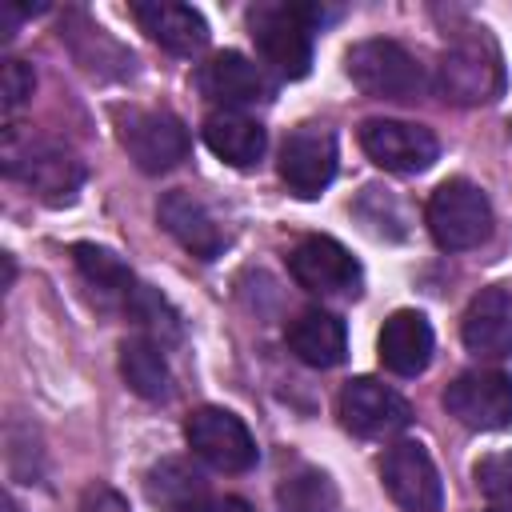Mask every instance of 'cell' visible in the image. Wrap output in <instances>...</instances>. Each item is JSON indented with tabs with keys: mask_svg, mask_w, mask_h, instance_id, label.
Instances as JSON below:
<instances>
[{
	"mask_svg": "<svg viewBox=\"0 0 512 512\" xmlns=\"http://www.w3.org/2000/svg\"><path fill=\"white\" fill-rule=\"evenodd\" d=\"M80 512H128L124 496L108 484H88L84 496H80Z\"/></svg>",
	"mask_w": 512,
	"mask_h": 512,
	"instance_id": "obj_28",
	"label": "cell"
},
{
	"mask_svg": "<svg viewBox=\"0 0 512 512\" xmlns=\"http://www.w3.org/2000/svg\"><path fill=\"white\" fill-rule=\"evenodd\" d=\"M120 144L140 172H172L188 156V128L160 108H128L116 116Z\"/></svg>",
	"mask_w": 512,
	"mask_h": 512,
	"instance_id": "obj_6",
	"label": "cell"
},
{
	"mask_svg": "<svg viewBox=\"0 0 512 512\" xmlns=\"http://www.w3.org/2000/svg\"><path fill=\"white\" fill-rule=\"evenodd\" d=\"M288 272L300 288H308L316 296H352V292H360V264L332 236H304L288 252Z\"/></svg>",
	"mask_w": 512,
	"mask_h": 512,
	"instance_id": "obj_10",
	"label": "cell"
},
{
	"mask_svg": "<svg viewBox=\"0 0 512 512\" xmlns=\"http://www.w3.org/2000/svg\"><path fill=\"white\" fill-rule=\"evenodd\" d=\"M292 356L308 368H336L348 352V332H344V320L336 312H324V308H308L300 312L288 332H284Z\"/></svg>",
	"mask_w": 512,
	"mask_h": 512,
	"instance_id": "obj_19",
	"label": "cell"
},
{
	"mask_svg": "<svg viewBox=\"0 0 512 512\" xmlns=\"http://www.w3.org/2000/svg\"><path fill=\"white\" fill-rule=\"evenodd\" d=\"M32 88H36V72H32V64H24V60L8 56V60H4V68H0V96H4V112H16V108L32 96Z\"/></svg>",
	"mask_w": 512,
	"mask_h": 512,
	"instance_id": "obj_27",
	"label": "cell"
},
{
	"mask_svg": "<svg viewBox=\"0 0 512 512\" xmlns=\"http://www.w3.org/2000/svg\"><path fill=\"white\" fill-rule=\"evenodd\" d=\"M476 488L488 496L492 508H508L512 512V452H492L476 464Z\"/></svg>",
	"mask_w": 512,
	"mask_h": 512,
	"instance_id": "obj_26",
	"label": "cell"
},
{
	"mask_svg": "<svg viewBox=\"0 0 512 512\" xmlns=\"http://www.w3.org/2000/svg\"><path fill=\"white\" fill-rule=\"evenodd\" d=\"M360 148L384 172H424L436 160V136L412 120H364Z\"/></svg>",
	"mask_w": 512,
	"mask_h": 512,
	"instance_id": "obj_13",
	"label": "cell"
},
{
	"mask_svg": "<svg viewBox=\"0 0 512 512\" xmlns=\"http://www.w3.org/2000/svg\"><path fill=\"white\" fill-rule=\"evenodd\" d=\"M336 416H340V424L348 432L372 440V436H392V432L408 428L412 408L396 388H388V384H380L372 376H356V380H348L340 388Z\"/></svg>",
	"mask_w": 512,
	"mask_h": 512,
	"instance_id": "obj_11",
	"label": "cell"
},
{
	"mask_svg": "<svg viewBox=\"0 0 512 512\" xmlns=\"http://www.w3.org/2000/svg\"><path fill=\"white\" fill-rule=\"evenodd\" d=\"M436 92L460 108L496 100L504 92V64H500L496 44L472 32V36H460L452 48H444L440 68H436Z\"/></svg>",
	"mask_w": 512,
	"mask_h": 512,
	"instance_id": "obj_3",
	"label": "cell"
},
{
	"mask_svg": "<svg viewBox=\"0 0 512 512\" xmlns=\"http://www.w3.org/2000/svg\"><path fill=\"white\" fill-rule=\"evenodd\" d=\"M196 88L204 100L220 104V112H240L244 104H260L272 96V80L244 52H216L196 72Z\"/></svg>",
	"mask_w": 512,
	"mask_h": 512,
	"instance_id": "obj_14",
	"label": "cell"
},
{
	"mask_svg": "<svg viewBox=\"0 0 512 512\" xmlns=\"http://www.w3.org/2000/svg\"><path fill=\"white\" fill-rule=\"evenodd\" d=\"M464 348L480 360H508L512 356V292L508 288H484L472 296L464 320H460Z\"/></svg>",
	"mask_w": 512,
	"mask_h": 512,
	"instance_id": "obj_16",
	"label": "cell"
},
{
	"mask_svg": "<svg viewBox=\"0 0 512 512\" xmlns=\"http://www.w3.org/2000/svg\"><path fill=\"white\" fill-rule=\"evenodd\" d=\"M136 24L168 52L176 56H196L208 44V24L192 4H176V0H144L132 4Z\"/></svg>",
	"mask_w": 512,
	"mask_h": 512,
	"instance_id": "obj_17",
	"label": "cell"
},
{
	"mask_svg": "<svg viewBox=\"0 0 512 512\" xmlns=\"http://www.w3.org/2000/svg\"><path fill=\"white\" fill-rule=\"evenodd\" d=\"M432 360V324L424 312L400 308L380 328V364L396 376H420Z\"/></svg>",
	"mask_w": 512,
	"mask_h": 512,
	"instance_id": "obj_18",
	"label": "cell"
},
{
	"mask_svg": "<svg viewBox=\"0 0 512 512\" xmlns=\"http://www.w3.org/2000/svg\"><path fill=\"white\" fill-rule=\"evenodd\" d=\"M336 176V136L324 124H300L280 148V180L300 200L320 196Z\"/></svg>",
	"mask_w": 512,
	"mask_h": 512,
	"instance_id": "obj_12",
	"label": "cell"
},
{
	"mask_svg": "<svg viewBox=\"0 0 512 512\" xmlns=\"http://www.w3.org/2000/svg\"><path fill=\"white\" fill-rule=\"evenodd\" d=\"M184 440H188V448H192L204 464H212L216 472H248V468H256V460H260V448H256L248 424H244L236 412L216 408V404H204V408H196V412L188 416Z\"/></svg>",
	"mask_w": 512,
	"mask_h": 512,
	"instance_id": "obj_7",
	"label": "cell"
},
{
	"mask_svg": "<svg viewBox=\"0 0 512 512\" xmlns=\"http://www.w3.org/2000/svg\"><path fill=\"white\" fill-rule=\"evenodd\" d=\"M144 488L160 512H212L216 504L208 492V480L180 456H164L160 464H152Z\"/></svg>",
	"mask_w": 512,
	"mask_h": 512,
	"instance_id": "obj_20",
	"label": "cell"
},
{
	"mask_svg": "<svg viewBox=\"0 0 512 512\" xmlns=\"http://www.w3.org/2000/svg\"><path fill=\"white\" fill-rule=\"evenodd\" d=\"M120 376L144 400H168V392H172L164 344H156L152 336H128L120 344Z\"/></svg>",
	"mask_w": 512,
	"mask_h": 512,
	"instance_id": "obj_22",
	"label": "cell"
},
{
	"mask_svg": "<svg viewBox=\"0 0 512 512\" xmlns=\"http://www.w3.org/2000/svg\"><path fill=\"white\" fill-rule=\"evenodd\" d=\"M204 144L224 160V164H232V168H252L260 156H264V148H268V132L252 120V116H244V112H212L208 120H204Z\"/></svg>",
	"mask_w": 512,
	"mask_h": 512,
	"instance_id": "obj_21",
	"label": "cell"
},
{
	"mask_svg": "<svg viewBox=\"0 0 512 512\" xmlns=\"http://www.w3.org/2000/svg\"><path fill=\"white\" fill-rule=\"evenodd\" d=\"M212 512H256V508L248 500H240V496H224V500L212 504Z\"/></svg>",
	"mask_w": 512,
	"mask_h": 512,
	"instance_id": "obj_29",
	"label": "cell"
},
{
	"mask_svg": "<svg viewBox=\"0 0 512 512\" xmlns=\"http://www.w3.org/2000/svg\"><path fill=\"white\" fill-rule=\"evenodd\" d=\"M444 408L476 432H496L512 424V376L496 368H472L460 372L444 388Z\"/></svg>",
	"mask_w": 512,
	"mask_h": 512,
	"instance_id": "obj_8",
	"label": "cell"
},
{
	"mask_svg": "<svg viewBox=\"0 0 512 512\" xmlns=\"http://www.w3.org/2000/svg\"><path fill=\"white\" fill-rule=\"evenodd\" d=\"M380 480H384V492L404 512H440V504H444L440 472H436L428 448L416 444V440H400L384 452Z\"/></svg>",
	"mask_w": 512,
	"mask_h": 512,
	"instance_id": "obj_9",
	"label": "cell"
},
{
	"mask_svg": "<svg viewBox=\"0 0 512 512\" xmlns=\"http://www.w3.org/2000/svg\"><path fill=\"white\" fill-rule=\"evenodd\" d=\"M72 256H76V268H80V276H84V284L104 300V304H128V296L136 292V276H132V268L116 256V252H108V248H100V244H76L72 248Z\"/></svg>",
	"mask_w": 512,
	"mask_h": 512,
	"instance_id": "obj_23",
	"label": "cell"
},
{
	"mask_svg": "<svg viewBox=\"0 0 512 512\" xmlns=\"http://www.w3.org/2000/svg\"><path fill=\"white\" fill-rule=\"evenodd\" d=\"M280 508L284 512H336V488L324 472L304 468L280 484Z\"/></svg>",
	"mask_w": 512,
	"mask_h": 512,
	"instance_id": "obj_25",
	"label": "cell"
},
{
	"mask_svg": "<svg viewBox=\"0 0 512 512\" xmlns=\"http://www.w3.org/2000/svg\"><path fill=\"white\" fill-rule=\"evenodd\" d=\"M156 216H160L164 232H168L180 248H188L192 256L216 260V256L224 252V232H220L216 216L208 212V204H204L200 196H192V192H184V188H172V192L160 196Z\"/></svg>",
	"mask_w": 512,
	"mask_h": 512,
	"instance_id": "obj_15",
	"label": "cell"
},
{
	"mask_svg": "<svg viewBox=\"0 0 512 512\" xmlns=\"http://www.w3.org/2000/svg\"><path fill=\"white\" fill-rule=\"evenodd\" d=\"M344 72L364 96L376 100H416L428 88L424 64L396 40H360L344 56Z\"/></svg>",
	"mask_w": 512,
	"mask_h": 512,
	"instance_id": "obj_2",
	"label": "cell"
},
{
	"mask_svg": "<svg viewBox=\"0 0 512 512\" xmlns=\"http://www.w3.org/2000/svg\"><path fill=\"white\" fill-rule=\"evenodd\" d=\"M428 232L444 252H468L492 232V204L480 184L452 176L428 196Z\"/></svg>",
	"mask_w": 512,
	"mask_h": 512,
	"instance_id": "obj_4",
	"label": "cell"
},
{
	"mask_svg": "<svg viewBox=\"0 0 512 512\" xmlns=\"http://www.w3.org/2000/svg\"><path fill=\"white\" fill-rule=\"evenodd\" d=\"M0 164H4V176L20 180L24 188H32L48 204L72 200L80 192V184H84V164H80L76 152H68L64 144H56L48 136L24 132L16 124L4 128Z\"/></svg>",
	"mask_w": 512,
	"mask_h": 512,
	"instance_id": "obj_1",
	"label": "cell"
},
{
	"mask_svg": "<svg viewBox=\"0 0 512 512\" xmlns=\"http://www.w3.org/2000/svg\"><path fill=\"white\" fill-rule=\"evenodd\" d=\"M248 32L260 56L284 76L300 80L312 68V24L300 4H260L248 12Z\"/></svg>",
	"mask_w": 512,
	"mask_h": 512,
	"instance_id": "obj_5",
	"label": "cell"
},
{
	"mask_svg": "<svg viewBox=\"0 0 512 512\" xmlns=\"http://www.w3.org/2000/svg\"><path fill=\"white\" fill-rule=\"evenodd\" d=\"M488 512H508V508H488Z\"/></svg>",
	"mask_w": 512,
	"mask_h": 512,
	"instance_id": "obj_30",
	"label": "cell"
},
{
	"mask_svg": "<svg viewBox=\"0 0 512 512\" xmlns=\"http://www.w3.org/2000/svg\"><path fill=\"white\" fill-rule=\"evenodd\" d=\"M124 312H128V316H132L156 344H172V340H180V316H176V308H172L156 288L136 284V292L128 296Z\"/></svg>",
	"mask_w": 512,
	"mask_h": 512,
	"instance_id": "obj_24",
	"label": "cell"
}]
</instances>
